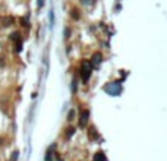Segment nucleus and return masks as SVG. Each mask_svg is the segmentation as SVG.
Masks as SVG:
<instances>
[{
	"instance_id": "obj_1",
	"label": "nucleus",
	"mask_w": 167,
	"mask_h": 161,
	"mask_svg": "<svg viewBox=\"0 0 167 161\" xmlns=\"http://www.w3.org/2000/svg\"><path fill=\"white\" fill-rule=\"evenodd\" d=\"M106 91L110 95H119V94H120V83H119V82L109 83V85L106 87Z\"/></svg>"
},
{
	"instance_id": "obj_2",
	"label": "nucleus",
	"mask_w": 167,
	"mask_h": 161,
	"mask_svg": "<svg viewBox=\"0 0 167 161\" xmlns=\"http://www.w3.org/2000/svg\"><path fill=\"white\" fill-rule=\"evenodd\" d=\"M91 66H92V65H91V63L88 65L87 61L82 65V78H84V81H87V79L89 78V75H91Z\"/></svg>"
},
{
	"instance_id": "obj_3",
	"label": "nucleus",
	"mask_w": 167,
	"mask_h": 161,
	"mask_svg": "<svg viewBox=\"0 0 167 161\" xmlns=\"http://www.w3.org/2000/svg\"><path fill=\"white\" fill-rule=\"evenodd\" d=\"M88 111L85 110V111H82V114H81V120H79V125L81 126H85V123H87V120H88Z\"/></svg>"
},
{
	"instance_id": "obj_4",
	"label": "nucleus",
	"mask_w": 167,
	"mask_h": 161,
	"mask_svg": "<svg viewBox=\"0 0 167 161\" xmlns=\"http://www.w3.org/2000/svg\"><path fill=\"white\" fill-rule=\"evenodd\" d=\"M94 161H107V158H106V155H104L103 152H97L95 157H94Z\"/></svg>"
},
{
	"instance_id": "obj_5",
	"label": "nucleus",
	"mask_w": 167,
	"mask_h": 161,
	"mask_svg": "<svg viewBox=\"0 0 167 161\" xmlns=\"http://www.w3.org/2000/svg\"><path fill=\"white\" fill-rule=\"evenodd\" d=\"M100 61H101V56L97 53V54H94V57H92V61H91V65H92V66H97V65H98Z\"/></svg>"
}]
</instances>
